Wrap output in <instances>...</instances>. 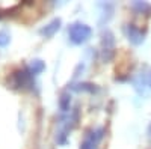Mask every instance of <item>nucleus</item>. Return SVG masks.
<instances>
[{"instance_id":"1","label":"nucleus","mask_w":151,"mask_h":149,"mask_svg":"<svg viewBox=\"0 0 151 149\" xmlns=\"http://www.w3.org/2000/svg\"><path fill=\"white\" fill-rule=\"evenodd\" d=\"M8 88L14 89V91H32L35 88V81H33V76L29 72L27 66L15 69L12 74H9V77L6 80Z\"/></svg>"},{"instance_id":"2","label":"nucleus","mask_w":151,"mask_h":149,"mask_svg":"<svg viewBox=\"0 0 151 149\" xmlns=\"http://www.w3.org/2000/svg\"><path fill=\"white\" fill-rule=\"evenodd\" d=\"M79 107H76L71 113L65 118H60V128L59 131L56 133V143L58 145H65L67 140H68V133L77 127L79 123Z\"/></svg>"},{"instance_id":"3","label":"nucleus","mask_w":151,"mask_h":149,"mask_svg":"<svg viewBox=\"0 0 151 149\" xmlns=\"http://www.w3.org/2000/svg\"><path fill=\"white\" fill-rule=\"evenodd\" d=\"M91 35H92V29L88 26V24L80 23V21L71 23L70 27H68L70 41H71L74 45H80V44L86 42L88 39L91 38Z\"/></svg>"},{"instance_id":"4","label":"nucleus","mask_w":151,"mask_h":149,"mask_svg":"<svg viewBox=\"0 0 151 149\" xmlns=\"http://www.w3.org/2000/svg\"><path fill=\"white\" fill-rule=\"evenodd\" d=\"M100 56L103 62H110L115 56V36L112 32L106 30L101 35V50H100Z\"/></svg>"},{"instance_id":"5","label":"nucleus","mask_w":151,"mask_h":149,"mask_svg":"<svg viewBox=\"0 0 151 149\" xmlns=\"http://www.w3.org/2000/svg\"><path fill=\"white\" fill-rule=\"evenodd\" d=\"M104 135V128H91L85 134L80 149H98V143Z\"/></svg>"},{"instance_id":"6","label":"nucleus","mask_w":151,"mask_h":149,"mask_svg":"<svg viewBox=\"0 0 151 149\" xmlns=\"http://www.w3.org/2000/svg\"><path fill=\"white\" fill-rule=\"evenodd\" d=\"M125 35H127V39L133 45H141L144 42V38H145V32H142L134 24H127L125 26Z\"/></svg>"},{"instance_id":"7","label":"nucleus","mask_w":151,"mask_h":149,"mask_svg":"<svg viewBox=\"0 0 151 149\" xmlns=\"http://www.w3.org/2000/svg\"><path fill=\"white\" fill-rule=\"evenodd\" d=\"M60 24H62V20L58 17V18H53L50 23H47L44 27L40 29V35L44 36V38H52L55 33H58V30L60 29Z\"/></svg>"},{"instance_id":"8","label":"nucleus","mask_w":151,"mask_h":149,"mask_svg":"<svg viewBox=\"0 0 151 149\" xmlns=\"http://www.w3.org/2000/svg\"><path fill=\"white\" fill-rule=\"evenodd\" d=\"M27 69H29V72L32 74V76H36V74H41L45 69V63L41 59H33L27 65Z\"/></svg>"},{"instance_id":"9","label":"nucleus","mask_w":151,"mask_h":149,"mask_svg":"<svg viewBox=\"0 0 151 149\" xmlns=\"http://www.w3.org/2000/svg\"><path fill=\"white\" fill-rule=\"evenodd\" d=\"M71 89L76 92H91V93L98 91L97 84L94 83H76V84H71Z\"/></svg>"},{"instance_id":"10","label":"nucleus","mask_w":151,"mask_h":149,"mask_svg":"<svg viewBox=\"0 0 151 149\" xmlns=\"http://www.w3.org/2000/svg\"><path fill=\"white\" fill-rule=\"evenodd\" d=\"M70 104H71V95H70V92L64 91L59 96V108H60V111L67 113V111L70 110Z\"/></svg>"},{"instance_id":"11","label":"nucleus","mask_w":151,"mask_h":149,"mask_svg":"<svg viewBox=\"0 0 151 149\" xmlns=\"http://www.w3.org/2000/svg\"><path fill=\"white\" fill-rule=\"evenodd\" d=\"M132 9H134L136 12L144 14V15H151V5L147 2H133Z\"/></svg>"},{"instance_id":"12","label":"nucleus","mask_w":151,"mask_h":149,"mask_svg":"<svg viewBox=\"0 0 151 149\" xmlns=\"http://www.w3.org/2000/svg\"><path fill=\"white\" fill-rule=\"evenodd\" d=\"M11 42V36L6 30H0V47H6Z\"/></svg>"},{"instance_id":"13","label":"nucleus","mask_w":151,"mask_h":149,"mask_svg":"<svg viewBox=\"0 0 151 149\" xmlns=\"http://www.w3.org/2000/svg\"><path fill=\"white\" fill-rule=\"evenodd\" d=\"M148 135H150V139H151V125L148 127Z\"/></svg>"},{"instance_id":"14","label":"nucleus","mask_w":151,"mask_h":149,"mask_svg":"<svg viewBox=\"0 0 151 149\" xmlns=\"http://www.w3.org/2000/svg\"><path fill=\"white\" fill-rule=\"evenodd\" d=\"M3 17V11H0V18H2Z\"/></svg>"},{"instance_id":"15","label":"nucleus","mask_w":151,"mask_h":149,"mask_svg":"<svg viewBox=\"0 0 151 149\" xmlns=\"http://www.w3.org/2000/svg\"><path fill=\"white\" fill-rule=\"evenodd\" d=\"M150 88H151V76H150Z\"/></svg>"}]
</instances>
